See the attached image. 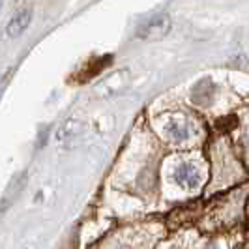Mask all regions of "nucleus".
Here are the masks:
<instances>
[{
    "label": "nucleus",
    "mask_w": 249,
    "mask_h": 249,
    "mask_svg": "<svg viewBox=\"0 0 249 249\" xmlns=\"http://www.w3.org/2000/svg\"><path fill=\"white\" fill-rule=\"evenodd\" d=\"M175 180L182 187L193 189V187L199 186V173L189 163H184V165H180L175 171Z\"/></svg>",
    "instance_id": "nucleus-4"
},
{
    "label": "nucleus",
    "mask_w": 249,
    "mask_h": 249,
    "mask_svg": "<svg viewBox=\"0 0 249 249\" xmlns=\"http://www.w3.org/2000/svg\"><path fill=\"white\" fill-rule=\"evenodd\" d=\"M79 131H81V122L75 120V118H70V120H66V122L60 125V129L56 131V141L66 142V141L73 139Z\"/></svg>",
    "instance_id": "nucleus-6"
},
{
    "label": "nucleus",
    "mask_w": 249,
    "mask_h": 249,
    "mask_svg": "<svg viewBox=\"0 0 249 249\" xmlns=\"http://www.w3.org/2000/svg\"><path fill=\"white\" fill-rule=\"evenodd\" d=\"M0 8H2V4H0Z\"/></svg>",
    "instance_id": "nucleus-10"
},
{
    "label": "nucleus",
    "mask_w": 249,
    "mask_h": 249,
    "mask_svg": "<svg viewBox=\"0 0 249 249\" xmlns=\"http://www.w3.org/2000/svg\"><path fill=\"white\" fill-rule=\"evenodd\" d=\"M131 83V73L129 70H118L114 73L107 75L100 85L96 87V92L98 96H103V98H111V96H116L120 92H124L125 88L129 87Z\"/></svg>",
    "instance_id": "nucleus-2"
},
{
    "label": "nucleus",
    "mask_w": 249,
    "mask_h": 249,
    "mask_svg": "<svg viewBox=\"0 0 249 249\" xmlns=\"http://www.w3.org/2000/svg\"><path fill=\"white\" fill-rule=\"evenodd\" d=\"M32 21V8L30 6H23L17 12L13 13V17L10 19V23L6 26V32L10 37H19L25 32L28 25Z\"/></svg>",
    "instance_id": "nucleus-3"
},
{
    "label": "nucleus",
    "mask_w": 249,
    "mask_h": 249,
    "mask_svg": "<svg viewBox=\"0 0 249 249\" xmlns=\"http://www.w3.org/2000/svg\"><path fill=\"white\" fill-rule=\"evenodd\" d=\"M171 30V17L165 12H156L150 17L142 19L135 30V37L139 39H160L167 36Z\"/></svg>",
    "instance_id": "nucleus-1"
},
{
    "label": "nucleus",
    "mask_w": 249,
    "mask_h": 249,
    "mask_svg": "<svg viewBox=\"0 0 249 249\" xmlns=\"http://www.w3.org/2000/svg\"><path fill=\"white\" fill-rule=\"evenodd\" d=\"M0 88H2V77H0Z\"/></svg>",
    "instance_id": "nucleus-9"
},
{
    "label": "nucleus",
    "mask_w": 249,
    "mask_h": 249,
    "mask_svg": "<svg viewBox=\"0 0 249 249\" xmlns=\"http://www.w3.org/2000/svg\"><path fill=\"white\" fill-rule=\"evenodd\" d=\"M167 131H169V135H171V139L173 141H176V142H182V141H186V139H189V127H187V124L184 122V120H178V122H171V124L167 125Z\"/></svg>",
    "instance_id": "nucleus-7"
},
{
    "label": "nucleus",
    "mask_w": 249,
    "mask_h": 249,
    "mask_svg": "<svg viewBox=\"0 0 249 249\" xmlns=\"http://www.w3.org/2000/svg\"><path fill=\"white\" fill-rule=\"evenodd\" d=\"M109 64H111V56H109V54H107V56H100V58H96L94 62L87 66L85 79H90V77H94L96 73H100L101 70H103L105 66H109Z\"/></svg>",
    "instance_id": "nucleus-8"
},
{
    "label": "nucleus",
    "mask_w": 249,
    "mask_h": 249,
    "mask_svg": "<svg viewBox=\"0 0 249 249\" xmlns=\"http://www.w3.org/2000/svg\"><path fill=\"white\" fill-rule=\"evenodd\" d=\"M25 182H26V175L23 173V175H19L17 178H13V182L8 186V189H6V193H4V197H2V200H0V210H6L8 206H12L13 202H15V199L19 197V193L23 191V187H25Z\"/></svg>",
    "instance_id": "nucleus-5"
}]
</instances>
